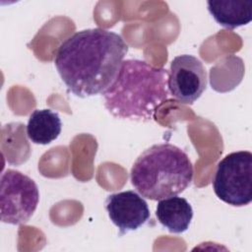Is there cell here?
<instances>
[{
	"instance_id": "1",
	"label": "cell",
	"mask_w": 252,
	"mask_h": 252,
	"mask_svg": "<svg viewBox=\"0 0 252 252\" xmlns=\"http://www.w3.org/2000/svg\"><path fill=\"white\" fill-rule=\"evenodd\" d=\"M128 44L103 29L76 32L58 46L54 65L68 91L85 98L103 94L115 80Z\"/></svg>"
},
{
	"instance_id": "2",
	"label": "cell",
	"mask_w": 252,
	"mask_h": 252,
	"mask_svg": "<svg viewBox=\"0 0 252 252\" xmlns=\"http://www.w3.org/2000/svg\"><path fill=\"white\" fill-rule=\"evenodd\" d=\"M169 72L139 59L123 60L110 87L102 94L104 106L120 119L150 121L168 99Z\"/></svg>"
},
{
	"instance_id": "3",
	"label": "cell",
	"mask_w": 252,
	"mask_h": 252,
	"mask_svg": "<svg viewBox=\"0 0 252 252\" xmlns=\"http://www.w3.org/2000/svg\"><path fill=\"white\" fill-rule=\"evenodd\" d=\"M193 165L180 148L164 143L145 150L135 160L130 180L138 193L159 201L182 193L193 179Z\"/></svg>"
},
{
	"instance_id": "4",
	"label": "cell",
	"mask_w": 252,
	"mask_h": 252,
	"mask_svg": "<svg viewBox=\"0 0 252 252\" xmlns=\"http://www.w3.org/2000/svg\"><path fill=\"white\" fill-rule=\"evenodd\" d=\"M213 189L228 205H248L252 201V154L239 151L225 156L217 165Z\"/></svg>"
},
{
	"instance_id": "5",
	"label": "cell",
	"mask_w": 252,
	"mask_h": 252,
	"mask_svg": "<svg viewBox=\"0 0 252 252\" xmlns=\"http://www.w3.org/2000/svg\"><path fill=\"white\" fill-rule=\"evenodd\" d=\"M39 192L35 182L15 169H6L0 178V216L2 222L22 224L35 212Z\"/></svg>"
},
{
	"instance_id": "6",
	"label": "cell",
	"mask_w": 252,
	"mask_h": 252,
	"mask_svg": "<svg viewBox=\"0 0 252 252\" xmlns=\"http://www.w3.org/2000/svg\"><path fill=\"white\" fill-rule=\"evenodd\" d=\"M207 71L195 56L183 54L176 56L170 63L168 90L177 100L192 104L207 88Z\"/></svg>"
},
{
	"instance_id": "7",
	"label": "cell",
	"mask_w": 252,
	"mask_h": 252,
	"mask_svg": "<svg viewBox=\"0 0 252 252\" xmlns=\"http://www.w3.org/2000/svg\"><path fill=\"white\" fill-rule=\"evenodd\" d=\"M104 205L110 220L119 228L121 235L138 229L150 218L145 199L131 190L107 196Z\"/></svg>"
},
{
	"instance_id": "8",
	"label": "cell",
	"mask_w": 252,
	"mask_h": 252,
	"mask_svg": "<svg viewBox=\"0 0 252 252\" xmlns=\"http://www.w3.org/2000/svg\"><path fill=\"white\" fill-rule=\"evenodd\" d=\"M156 216L159 223L169 232L181 233L190 225L193 209L186 199L173 196L158 202Z\"/></svg>"
},
{
	"instance_id": "9",
	"label": "cell",
	"mask_w": 252,
	"mask_h": 252,
	"mask_svg": "<svg viewBox=\"0 0 252 252\" xmlns=\"http://www.w3.org/2000/svg\"><path fill=\"white\" fill-rule=\"evenodd\" d=\"M208 11L221 27L232 30L252 20V0H209Z\"/></svg>"
},
{
	"instance_id": "10",
	"label": "cell",
	"mask_w": 252,
	"mask_h": 252,
	"mask_svg": "<svg viewBox=\"0 0 252 252\" xmlns=\"http://www.w3.org/2000/svg\"><path fill=\"white\" fill-rule=\"evenodd\" d=\"M62 122L57 112L51 109H35L27 124L28 138L38 145H47L58 138Z\"/></svg>"
}]
</instances>
